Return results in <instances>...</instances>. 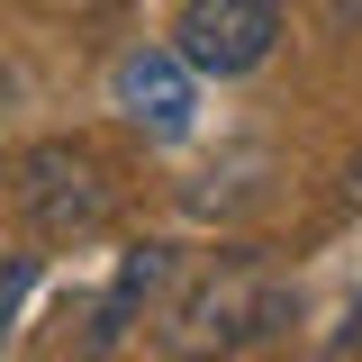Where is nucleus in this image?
<instances>
[{
	"mask_svg": "<svg viewBox=\"0 0 362 362\" xmlns=\"http://www.w3.org/2000/svg\"><path fill=\"white\" fill-rule=\"evenodd\" d=\"M290 317H299L290 272L218 263V272H199L173 308H163V362H235V354H254V344H272Z\"/></svg>",
	"mask_w": 362,
	"mask_h": 362,
	"instance_id": "nucleus-1",
	"label": "nucleus"
},
{
	"mask_svg": "<svg viewBox=\"0 0 362 362\" xmlns=\"http://www.w3.org/2000/svg\"><path fill=\"white\" fill-rule=\"evenodd\" d=\"M163 272H173V254H163V245L127 254V263H118V281H109V299H100V326H90V344H118V335H127V317H136V299H145Z\"/></svg>",
	"mask_w": 362,
	"mask_h": 362,
	"instance_id": "nucleus-5",
	"label": "nucleus"
},
{
	"mask_svg": "<svg viewBox=\"0 0 362 362\" xmlns=\"http://www.w3.org/2000/svg\"><path fill=\"white\" fill-rule=\"evenodd\" d=\"M28 290H37V254H0V354H9V326L28 308Z\"/></svg>",
	"mask_w": 362,
	"mask_h": 362,
	"instance_id": "nucleus-6",
	"label": "nucleus"
},
{
	"mask_svg": "<svg viewBox=\"0 0 362 362\" xmlns=\"http://www.w3.org/2000/svg\"><path fill=\"white\" fill-rule=\"evenodd\" d=\"M344 199H354V209H362V154H354V163H344Z\"/></svg>",
	"mask_w": 362,
	"mask_h": 362,
	"instance_id": "nucleus-8",
	"label": "nucleus"
},
{
	"mask_svg": "<svg viewBox=\"0 0 362 362\" xmlns=\"http://www.w3.org/2000/svg\"><path fill=\"white\" fill-rule=\"evenodd\" d=\"M118 118H127L145 145H181V136L199 127V64L181 54V45H136L118 54Z\"/></svg>",
	"mask_w": 362,
	"mask_h": 362,
	"instance_id": "nucleus-4",
	"label": "nucleus"
},
{
	"mask_svg": "<svg viewBox=\"0 0 362 362\" xmlns=\"http://www.w3.org/2000/svg\"><path fill=\"white\" fill-rule=\"evenodd\" d=\"M0 109H9V73H0Z\"/></svg>",
	"mask_w": 362,
	"mask_h": 362,
	"instance_id": "nucleus-9",
	"label": "nucleus"
},
{
	"mask_svg": "<svg viewBox=\"0 0 362 362\" xmlns=\"http://www.w3.org/2000/svg\"><path fill=\"white\" fill-rule=\"evenodd\" d=\"M173 45L199 64V73L245 82L254 64H272V45H281V0H181Z\"/></svg>",
	"mask_w": 362,
	"mask_h": 362,
	"instance_id": "nucleus-3",
	"label": "nucleus"
},
{
	"mask_svg": "<svg viewBox=\"0 0 362 362\" xmlns=\"http://www.w3.org/2000/svg\"><path fill=\"white\" fill-rule=\"evenodd\" d=\"M9 199H18V218L37 235H90L109 218V163L90 145H37V154H18Z\"/></svg>",
	"mask_w": 362,
	"mask_h": 362,
	"instance_id": "nucleus-2",
	"label": "nucleus"
},
{
	"mask_svg": "<svg viewBox=\"0 0 362 362\" xmlns=\"http://www.w3.org/2000/svg\"><path fill=\"white\" fill-rule=\"evenodd\" d=\"M326 18L335 28H362V0H326Z\"/></svg>",
	"mask_w": 362,
	"mask_h": 362,
	"instance_id": "nucleus-7",
	"label": "nucleus"
}]
</instances>
